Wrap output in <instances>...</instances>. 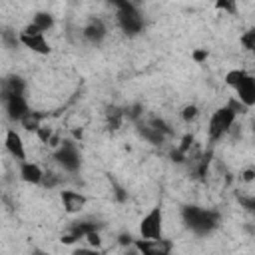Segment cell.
Wrapping results in <instances>:
<instances>
[{"instance_id": "6da1fadb", "label": "cell", "mask_w": 255, "mask_h": 255, "mask_svg": "<svg viewBox=\"0 0 255 255\" xmlns=\"http://www.w3.org/2000/svg\"><path fill=\"white\" fill-rule=\"evenodd\" d=\"M181 217L189 231H193L195 235H209L219 225V215L199 205H185L181 209Z\"/></svg>"}, {"instance_id": "7a4b0ae2", "label": "cell", "mask_w": 255, "mask_h": 255, "mask_svg": "<svg viewBox=\"0 0 255 255\" xmlns=\"http://www.w3.org/2000/svg\"><path fill=\"white\" fill-rule=\"evenodd\" d=\"M235 120H237V116L233 114V110H229L227 106L217 108V110L211 114L209 124H207V137H209V141L215 143V141H219L223 135H227V133L231 131Z\"/></svg>"}, {"instance_id": "3957f363", "label": "cell", "mask_w": 255, "mask_h": 255, "mask_svg": "<svg viewBox=\"0 0 255 255\" xmlns=\"http://www.w3.org/2000/svg\"><path fill=\"white\" fill-rule=\"evenodd\" d=\"M116 8H118V14H116L118 26L126 34L135 36V34H139L143 30V16H141V12L137 10L135 4H131V2H118Z\"/></svg>"}, {"instance_id": "277c9868", "label": "cell", "mask_w": 255, "mask_h": 255, "mask_svg": "<svg viewBox=\"0 0 255 255\" xmlns=\"http://www.w3.org/2000/svg\"><path fill=\"white\" fill-rule=\"evenodd\" d=\"M139 239H163V207L161 203L153 205L139 221Z\"/></svg>"}, {"instance_id": "5b68a950", "label": "cell", "mask_w": 255, "mask_h": 255, "mask_svg": "<svg viewBox=\"0 0 255 255\" xmlns=\"http://www.w3.org/2000/svg\"><path fill=\"white\" fill-rule=\"evenodd\" d=\"M54 159L68 173H76L80 169V165H82L80 149L72 139H62L60 147H56V151H54Z\"/></svg>"}, {"instance_id": "8992f818", "label": "cell", "mask_w": 255, "mask_h": 255, "mask_svg": "<svg viewBox=\"0 0 255 255\" xmlns=\"http://www.w3.org/2000/svg\"><path fill=\"white\" fill-rule=\"evenodd\" d=\"M18 42L22 46H26L28 50H32L34 54H40V56H48L52 52V46L46 40V36L42 32H38L32 24H26L22 28V32L18 34Z\"/></svg>"}, {"instance_id": "52a82bcc", "label": "cell", "mask_w": 255, "mask_h": 255, "mask_svg": "<svg viewBox=\"0 0 255 255\" xmlns=\"http://www.w3.org/2000/svg\"><path fill=\"white\" fill-rule=\"evenodd\" d=\"M4 106H6V116L10 122H20L30 112V106L24 94H6Z\"/></svg>"}, {"instance_id": "ba28073f", "label": "cell", "mask_w": 255, "mask_h": 255, "mask_svg": "<svg viewBox=\"0 0 255 255\" xmlns=\"http://www.w3.org/2000/svg\"><path fill=\"white\" fill-rule=\"evenodd\" d=\"M135 249L139 251V255H171V247L173 243L169 239H133Z\"/></svg>"}, {"instance_id": "9c48e42d", "label": "cell", "mask_w": 255, "mask_h": 255, "mask_svg": "<svg viewBox=\"0 0 255 255\" xmlns=\"http://www.w3.org/2000/svg\"><path fill=\"white\" fill-rule=\"evenodd\" d=\"M4 147L10 153V157L16 159L18 163L26 161V145H24V139H22V135L14 128H10L6 131V135H4Z\"/></svg>"}, {"instance_id": "30bf717a", "label": "cell", "mask_w": 255, "mask_h": 255, "mask_svg": "<svg viewBox=\"0 0 255 255\" xmlns=\"http://www.w3.org/2000/svg\"><path fill=\"white\" fill-rule=\"evenodd\" d=\"M60 201H62V207H64L66 213L76 215L86 207L88 197L80 191H74V189H62L60 191Z\"/></svg>"}, {"instance_id": "8fae6325", "label": "cell", "mask_w": 255, "mask_h": 255, "mask_svg": "<svg viewBox=\"0 0 255 255\" xmlns=\"http://www.w3.org/2000/svg\"><path fill=\"white\" fill-rule=\"evenodd\" d=\"M233 90H235V94H237L235 98H237L247 110H251V108L255 106V78H253L251 74L245 76Z\"/></svg>"}, {"instance_id": "7c38bea8", "label": "cell", "mask_w": 255, "mask_h": 255, "mask_svg": "<svg viewBox=\"0 0 255 255\" xmlns=\"http://www.w3.org/2000/svg\"><path fill=\"white\" fill-rule=\"evenodd\" d=\"M106 36H108V28H106L104 20H100V18H92V20L84 26V38H86L90 44H94V46H100Z\"/></svg>"}, {"instance_id": "4fadbf2b", "label": "cell", "mask_w": 255, "mask_h": 255, "mask_svg": "<svg viewBox=\"0 0 255 255\" xmlns=\"http://www.w3.org/2000/svg\"><path fill=\"white\" fill-rule=\"evenodd\" d=\"M20 179L30 183V185H42L44 179V169L36 161H22L20 163Z\"/></svg>"}, {"instance_id": "5bb4252c", "label": "cell", "mask_w": 255, "mask_h": 255, "mask_svg": "<svg viewBox=\"0 0 255 255\" xmlns=\"http://www.w3.org/2000/svg\"><path fill=\"white\" fill-rule=\"evenodd\" d=\"M38 32H48V30H52L54 28V16L50 14V12H36L34 16H32V22H30Z\"/></svg>"}, {"instance_id": "9a60e30c", "label": "cell", "mask_w": 255, "mask_h": 255, "mask_svg": "<svg viewBox=\"0 0 255 255\" xmlns=\"http://www.w3.org/2000/svg\"><path fill=\"white\" fill-rule=\"evenodd\" d=\"M44 118H46L44 114H40V112H32V110H30V112H28V114L18 122V124H20L26 131H34V133H36V131H38V128L44 124Z\"/></svg>"}, {"instance_id": "2e32d148", "label": "cell", "mask_w": 255, "mask_h": 255, "mask_svg": "<svg viewBox=\"0 0 255 255\" xmlns=\"http://www.w3.org/2000/svg\"><path fill=\"white\" fill-rule=\"evenodd\" d=\"M124 120H126V112H122L120 108H112L108 112V128L110 129H120Z\"/></svg>"}, {"instance_id": "e0dca14e", "label": "cell", "mask_w": 255, "mask_h": 255, "mask_svg": "<svg viewBox=\"0 0 255 255\" xmlns=\"http://www.w3.org/2000/svg\"><path fill=\"white\" fill-rule=\"evenodd\" d=\"M245 76H249V72H247V70H243V68H233V70H229V72L225 74V78H223V80H225V84H227L229 88H235V86H237Z\"/></svg>"}, {"instance_id": "ac0fdd59", "label": "cell", "mask_w": 255, "mask_h": 255, "mask_svg": "<svg viewBox=\"0 0 255 255\" xmlns=\"http://www.w3.org/2000/svg\"><path fill=\"white\" fill-rule=\"evenodd\" d=\"M197 116H199V108H197L195 104L183 106V110H181V120H183L185 124H191L193 120H197Z\"/></svg>"}, {"instance_id": "d6986e66", "label": "cell", "mask_w": 255, "mask_h": 255, "mask_svg": "<svg viewBox=\"0 0 255 255\" xmlns=\"http://www.w3.org/2000/svg\"><path fill=\"white\" fill-rule=\"evenodd\" d=\"M56 131L50 128V126H46V124H42L40 128H38V131H36V135H38V139L42 141V143H46L48 145V141L52 139V135H54Z\"/></svg>"}, {"instance_id": "ffe728a7", "label": "cell", "mask_w": 255, "mask_h": 255, "mask_svg": "<svg viewBox=\"0 0 255 255\" xmlns=\"http://www.w3.org/2000/svg\"><path fill=\"white\" fill-rule=\"evenodd\" d=\"M239 40H241V44H243L245 50H253L255 48V30H247Z\"/></svg>"}, {"instance_id": "44dd1931", "label": "cell", "mask_w": 255, "mask_h": 255, "mask_svg": "<svg viewBox=\"0 0 255 255\" xmlns=\"http://www.w3.org/2000/svg\"><path fill=\"white\" fill-rule=\"evenodd\" d=\"M84 239L88 241V247H94V249H100L102 247V235H100V231H92Z\"/></svg>"}, {"instance_id": "7402d4cb", "label": "cell", "mask_w": 255, "mask_h": 255, "mask_svg": "<svg viewBox=\"0 0 255 255\" xmlns=\"http://www.w3.org/2000/svg\"><path fill=\"white\" fill-rule=\"evenodd\" d=\"M215 8L217 10H223V12H229V14H235L237 4L235 2H229V0H217L215 2Z\"/></svg>"}, {"instance_id": "603a6c76", "label": "cell", "mask_w": 255, "mask_h": 255, "mask_svg": "<svg viewBox=\"0 0 255 255\" xmlns=\"http://www.w3.org/2000/svg\"><path fill=\"white\" fill-rule=\"evenodd\" d=\"M72 255H100V249L94 247H78L72 251Z\"/></svg>"}, {"instance_id": "cb8c5ba5", "label": "cell", "mask_w": 255, "mask_h": 255, "mask_svg": "<svg viewBox=\"0 0 255 255\" xmlns=\"http://www.w3.org/2000/svg\"><path fill=\"white\" fill-rule=\"evenodd\" d=\"M253 177H255V169H253V167H247V169L241 171V179H243V181L249 183V181H253Z\"/></svg>"}, {"instance_id": "d4e9b609", "label": "cell", "mask_w": 255, "mask_h": 255, "mask_svg": "<svg viewBox=\"0 0 255 255\" xmlns=\"http://www.w3.org/2000/svg\"><path fill=\"white\" fill-rule=\"evenodd\" d=\"M120 255H139V251H137V249H135V245L131 243V245H128V247H122Z\"/></svg>"}, {"instance_id": "484cf974", "label": "cell", "mask_w": 255, "mask_h": 255, "mask_svg": "<svg viewBox=\"0 0 255 255\" xmlns=\"http://www.w3.org/2000/svg\"><path fill=\"white\" fill-rule=\"evenodd\" d=\"M205 58H207V50H195V52H193V60H195L197 64H201Z\"/></svg>"}, {"instance_id": "4316f807", "label": "cell", "mask_w": 255, "mask_h": 255, "mask_svg": "<svg viewBox=\"0 0 255 255\" xmlns=\"http://www.w3.org/2000/svg\"><path fill=\"white\" fill-rule=\"evenodd\" d=\"M32 255H46V251H42V249H34Z\"/></svg>"}]
</instances>
